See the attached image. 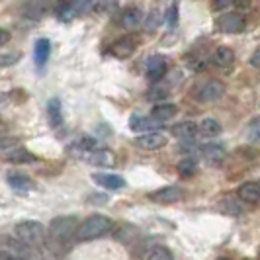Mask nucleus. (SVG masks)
Returning <instances> with one entry per match:
<instances>
[{
	"label": "nucleus",
	"mask_w": 260,
	"mask_h": 260,
	"mask_svg": "<svg viewBox=\"0 0 260 260\" xmlns=\"http://www.w3.org/2000/svg\"><path fill=\"white\" fill-rule=\"evenodd\" d=\"M78 227L80 223L75 215H59L51 219L49 227H47V237H49V245L51 250L55 252H61L63 247H69L75 239H77Z\"/></svg>",
	"instance_id": "obj_1"
},
{
	"label": "nucleus",
	"mask_w": 260,
	"mask_h": 260,
	"mask_svg": "<svg viewBox=\"0 0 260 260\" xmlns=\"http://www.w3.org/2000/svg\"><path fill=\"white\" fill-rule=\"evenodd\" d=\"M112 227H114V223H112L110 217H106V215H90L88 219H84V221L80 223L77 241H80V243L96 241V239H100V237L110 233Z\"/></svg>",
	"instance_id": "obj_2"
},
{
	"label": "nucleus",
	"mask_w": 260,
	"mask_h": 260,
	"mask_svg": "<svg viewBox=\"0 0 260 260\" xmlns=\"http://www.w3.org/2000/svg\"><path fill=\"white\" fill-rule=\"evenodd\" d=\"M12 235L16 239H20L22 243L34 245V247H41L45 243V227L39 221H20L14 225Z\"/></svg>",
	"instance_id": "obj_3"
},
{
	"label": "nucleus",
	"mask_w": 260,
	"mask_h": 260,
	"mask_svg": "<svg viewBox=\"0 0 260 260\" xmlns=\"http://www.w3.org/2000/svg\"><path fill=\"white\" fill-rule=\"evenodd\" d=\"M2 250L8 252L10 256H14L16 260H43V254L38 247L22 243L16 237H4L2 239Z\"/></svg>",
	"instance_id": "obj_4"
},
{
	"label": "nucleus",
	"mask_w": 260,
	"mask_h": 260,
	"mask_svg": "<svg viewBox=\"0 0 260 260\" xmlns=\"http://www.w3.org/2000/svg\"><path fill=\"white\" fill-rule=\"evenodd\" d=\"M225 84L217 78H209L206 80L202 86H198V90L194 92L196 100L198 102H204V104H211V102H217L225 96Z\"/></svg>",
	"instance_id": "obj_5"
},
{
	"label": "nucleus",
	"mask_w": 260,
	"mask_h": 260,
	"mask_svg": "<svg viewBox=\"0 0 260 260\" xmlns=\"http://www.w3.org/2000/svg\"><path fill=\"white\" fill-rule=\"evenodd\" d=\"M77 156L82 158L84 162H88V165H94V167H114L116 165V155L110 149H100V147L78 153Z\"/></svg>",
	"instance_id": "obj_6"
},
{
	"label": "nucleus",
	"mask_w": 260,
	"mask_h": 260,
	"mask_svg": "<svg viewBox=\"0 0 260 260\" xmlns=\"http://www.w3.org/2000/svg\"><path fill=\"white\" fill-rule=\"evenodd\" d=\"M245 27H247L245 18L237 12H227L217 18V29L223 34H241Z\"/></svg>",
	"instance_id": "obj_7"
},
{
	"label": "nucleus",
	"mask_w": 260,
	"mask_h": 260,
	"mask_svg": "<svg viewBox=\"0 0 260 260\" xmlns=\"http://www.w3.org/2000/svg\"><path fill=\"white\" fill-rule=\"evenodd\" d=\"M135 49H137V41H135V38L125 36V38L116 39V41L110 45L108 53L114 55L116 59H127V57H131V55L135 53Z\"/></svg>",
	"instance_id": "obj_8"
},
{
	"label": "nucleus",
	"mask_w": 260,
	"mask_h": 260,
	"mask_svg": "<svg viewBox=\"0 0 260 260\" xmlns=\"http://www.w3.org/2000/svg\"><path fill=\"white\" fill-rule=\"evenodd\" d=\"M167 143H169V137L160 131H147V133H141L137 137V145L141 149H147V151H158Z\"/></svg>",
	"instance_id": "obj_9"
},
{
	"label": "nucleus",
	"mask_w": 260,
	"mask_h": 260,
	"mask_svg": "<svg viewBox=\"0 0 260 260\" xmlns=\"http://www.w3.org/2000/svg\"><path fill=\"white\" fill-rule=\"evenodd\" d=\"M182 188L180 186H165V188H158L153 194H149V200H153L156 204H176L182 200Z\"/></svg>",
	"instance_id": "obj_10"
},
{
	"label": "nucleus",
	"mask_w": 260,
	"mask_h": 260,
	"mask_svg": "<svg viewBox=\"0 0 260 260\" xmlns=\"http://www.w3.org/2000/svg\"><path fill=\"white\" fill-rule=\"evenodd\" d=\"M92 180L98 184L100 188L110 190V192L123 190V188L127 186L125 178H121V176H117V174H108V172H96V174H92Z\"/></svg>",
	"instance_id": "obj_11"
},
{
	"label": "nucleus",
	"mask_w": 260,
	"mask_h": 260,
	"mask_svg": "<svg viewBox=\"0 0 260 260\" xmlns=\"http://www.w3.org/2000/svg\"><path fill=\"white\" fill-rule=\"evenodd\" d=\"M167 59L162 55H153L147 59V65H145V73L149 80H160V78L167 75Z\"/></svg>",
	"instance_id": "obj_12"
},
{
	"label": "nucleus",
	"mask_w": 260,
	"mask_h": 260,
	"mask_svg": "<svg viewBox=\"0 0 260 260\" xmlns=\"http://www.w3.org/2000/svg\"><path fill=\"white\" fill-rule=\"evenodd\" d=\"M49 6H51V0H27L24 4V8H22V12H24L27 20L38 22L49 12Z\"/></svg>",
	"instance_id": "obj_13"
},
{
	"label": "nucleus",
	"mask_w": 260,
	"mask_h": 260,
	"mask_svg": "<svg viewBox=\"0 0 260 260\" xmlns=\"http://www.w3.org/2000/svg\"><path fill=\"white\" fill-rule=\"evenodd\" d=\"M6 182L10 184L14 192H20V194H26V192H31L36 188V182L34 178H29L24 172H10L6 176Z\"/></svg>",
	"instance_id": "obj_14"
},
{
	"label": "nucleus",
	"mask_w": 260,
	"mask_h": 260,
	"mask_svg": "<svg viewBox=\"0 0 260 260\" xmlns=\"http://www.w3.org/2000/svg\"><path fill=\"white\" fill-rule=\"evenodd\" d=\"M145 16H143V10L141 8H137V6H129V8H125L121 16H119V24L121 27H125V29H135V27H139L143 24Z\"/></svg>",
	"instance_id": "obj_15"
},
{
	"label": "nucleus",
	"mask_w": 260,
	"mask_h": 260,
	"mask_svg": "<svg viewBox=\"0 0 260 260\" xmlns=\"http://www.w3.org/2000/svg\"><path fill=\"white\" fill-rule=\"evenodd\" d=\"M4 160L12 165H29V162H36L38 156L24 147H18V149H4Z\"/></svg>",
	"instance_id": "obj_16"
},
{
	"label": "nucleus",
	"mask_w": 260,
	"mask_h": 260,
	"mask_svg": "<svg viewBox=\"0 0 260 260\" xmlns=\"http://www.w3.org/2000/svg\"><path fill=\"white\" fill-rule=\"evenodd\" d=\"M202 156L206 158V162H209V165H223L225 162V158H227V151H225V147H221V145L217 143H208L204 145L202 149Z\"/></svg>",
	"instance_id": "obj_17"
},
{
	"label": "nucleus",
	"mask_w": 260,
	"mask_h": 260,
	"mask_svg": "<svg viewBox=\"0 0 260 260\" xmlns=\"http://www.w3.org/2000/svg\"><path fill=\"white\" fill-rule=\"evenodd\" d=\"M211 63H213L215 69H219V71H231L235 65L233 49H229V47H217V51L213 53V57H211Z\"/></svg>",
	"instance_id": "obj_18"
},
{
	"label": "nucleus",
	"mask_w": 260,
	"mask_h": 260,
	"mask_svg": "<svg viewBox=\"0 0 260 260\" xmlns=\"http://www.w3.org/2000/svg\"><path fill=\"white\" fill-rule=\"evenodd\" d=\"M170 133H172L176 139H180V141H192L196 135L200 133V125L194 123V121H180V123L172 125Z\"/></svg>",
	"instance_id": "obj_19"
},
{
	"label": "nucleus",
	"mask_w": 260,
	"mask_h": 260,
	"mask_svg": "<svg viewBox=\"0 0 260 260\" xmlns=\"http://www.w3.org/2000/svg\"><path fill=\"white\" fill-rule=\"evenodd\" d=\"M178 114V106L172 104V102H160V104H155L153 110H151V117H155V121H169L172 117Z\"/></svg>",
	"instance_id": "obj_20"
},
{
	"label": "nucleus",
	"mask_w": 260,
	"mask_h": 260,
	"mask_svg": "<svg viewBox=\"0 0 260 260\" xmlns=\"http://www.w3.org/2000/svg\"><path fill=\"white\" fill-rule=\"evenodd\" d=\"M239 200L245 204H258L260 202V184L258 182H245L239 188Z\"/></svg>",
	"instance_id": "obj_21"
},
{
	"label": "nucleus",
	"mask_w": 260,
	"mask_h": 260,
	"mask_svg": "<svg viewBox=\"0 0 260 260\" xmlns=\"http://www.w3.org/2000/svg\"><path fill=\"white\" fill-rule=\"evenodd\" d=\"M49 55H51V41L45 38H41L36 41V47H34V59H36V65L43 67L49 61Z\"/></svg>",
	"instance_id": "obj_22"
},
{
	"label": "nucleus",
	"mask_w": 260,
	"mask_h": 260,
	"mask_svg": "<svg viewBox=\"0 0 260 260\" xmlns=\"http://www.w3.org/2000/svg\"><path fill=\"white\" fill-rule=\"evenodd\" d=\"M45 110H47V117H49L53 127H61L63 125V104H61V100L51 98L45 106Z\"/></svg>",
	"instance_id": "obj_23"
},
{
	"label": "nucleus",
	"mask_w": 260,
	"mask_h": 260,
	"mask_svg": "<svg viewBox=\"0 0 260 260\" xmlns=\"http://www.w3.org/2000/svg\"><path fill=\"white\" fill-rule=\"evenodd\" d=\"M155 117H145V116H131L129 119V127L131 131H135V133H139V131H155L156 123H160V121H153Z\"/></svg>",
	"instance_id": "obj_24"
},
{
	"label": "nucleus",
	"mask_w": 260,
	"mask_h": 260,
	"mask_svg": "<svg viewBox=\"0 0 260 260\" xmlns=\"http://www.w3.org/2000/svg\"><path fill=\"white\" fill-rule=\"evenodd\" d=\"M223 131L221 123L217 121V119H213V117H206V119H202V123H200V135L202 137H217L219 133Z\"/></svg>",
	"instance_id": "obj_25"
},
{
	"label": "nucleus",
	"mask_w": 260,
	"mask_h": 260,
	"mask_svg": "<svg viewBox=\"0 0 260 260\" xmlns=\"http://www.w3.org/2000/svg\"><path fill=\"white\" fill-rule=\"evenodd\" d=\"M55 14H57V18L61 20V22H73L75 18L78 16V12L67 2V0H61V2H57V6H55Z\"/></svg>",
	"instance_id": "obj_26"
},
{
	"label": "nucleus",
	"mask_w": 260,
	"mask_h": 260,
	"mask_svg": "<svg viewBox=\"0 0 260 260\" xmlns=\"http://www.w3.org/2000/svg\"><path fill=\"white\" fill-rule=\"evenodd\" d=\"M178 172H180V176H186V178H190V176H194L196 172H198V162H196V158L192 156H186L184 160L178 162Z\"/></svg>",
	"instance_id": "obj_27"
},
{
	"label": "nucleus",
	"mask_w": 260,
	"mask_h": 260,
	"mask_svg": "<svg viewBox=\"0 0 260 260\" xmlns=\"http://www.w3.org/2000/svg\"><path fill=\"white\" fill-rule=\"evenodd\" d=\"M219 209H221V213L229 215V217H237V215L243 213V206L239 202H235V200H223L219 204Z\"/></svg>",
	"instance_id": "obj_28"
},
{
	"label": "nucleus",
	"mask_w": 260,
	"mask_h": 260,
	"mask_svg": "<svg viewBox=\"0 0 260 260\" xmlns=\"http://www.w3.org/2000/svg\"><path fill=\"white\" fill-rule=\"evenodd\" d=\"M147 260H174V256H172V252H170L167 247L156 245V247L151 248V252L147 254Z\"/></svg>",
	"instance_id": "obj_29"
},
{
	"label": "nucleus",
	"mask_w": 260,
	"mask_h": 260,
	"mask_svg": "<svg viewBox=\"0 0 260 260\" xmlns=\"http://www.w3.org/2000/svg\"><path fill=\"white\" fill-rule=\"evenodd\" d=\"M247 137L252 143H260V117H254L247 127Z\"/></svg>",
	"instance_id": "obj_30"
},
{
	"label": "nucleus",
	"mask_w": 260,
	"mask_h": 260,
	"mask_svg": "<svg viewBox=\"0 0 260 260\" xmlns=\"http://www.w3.org/2000/svg\"><path fill=\"white\" fill-rule=\"evenodd\" d=\"M117 4H119V0H98L94 8H96L98 12L106 14V12H114L117 8Z\"/></svg>",
	"instance_id": "obj_31"
},
{
	"label": "nucleus",
	"mask_w": 260,
	"mask_h": 260,
	"mask_svg": "<svg viewBox=\"0 0 260 260\" xmlns=\"http://www.w3.org/2000/svg\"><path fill=\"white\" fill-rule=\"evenodd\" d=\"M160 22H162V18H160V12L158 10H153L151 16L147 18V22H145V27H147V31H155L156 27L160 26Z\"/></svg>",
	"instance_id": "obj_32"
},
{
	"label": "nucleus",
	"mask_w": 260,
	"mask_h": 260,
	"mask_svg": "<svg viewBox=\"0 0 260 260\" xmlns=\"http://www.w3.org/2000/svg\"><path fill=\"white\" fill-rule=\"evenodd\" d=\"M167 26H169L170 29H174V27L178 26V2H174V4L169 8V14H167Z\"/></svg>",
	"instance_id": "obj_33"
},
{
	"label": "nucleus",
	"mask_w": 260,
	"mask_h": 260,
	"mask_svg": "<svg viewBox=\"0 0 260 260\" xmlns=\"http://www.w3.org/2000/svg\"><path fill=\"white\" fill-rule=\"evenodd\" d=\"M67 2H69V4H71L78 14L86 12V10L92 6V0H67Z\"/></svg>",
	"instance_id": "obj_34"
},
{
	"label": "nucleus",
	"mask_w": 260,
	"mask_h": 260,
	"mask_svg": "<svg viewBox=\"0 0 260 260\" xmlns=\"http://www.w3.org/2000/svg\"><path fill=\"white\" fill-rule=\"evenodd\" d=\"M20 53H2V67H10V65H14V63H18L20 61Z\"/></svg>",
	"instance_id": "obj_35"
},
{
	"label": "nucleus",
	"mask_w": 260,
	"mask_h": 260,
	"mask_svg": "<svg viewBox=\"0 0 260 260\" xmlns=\"http://www.w3.org/2000/svg\"><path fill=\"white\" fill-rule=\"evenodd\" d=\"M88 202H90V204H96V206H106V204H108V196L92 194V196H88Z\"/></svg>",
	"instance_id": "obj_36"
},
{
	"label": "nucleus",
	"mask_w": 260,
	"mask_h": 260,
	"mask_svg": "<svg viewBox=\"0 0 260 260\" xmlns=\"http://www.w3.org/2000/svg\"><path fill=\"white\" fill-rule=\"evenodd\" d=\"M233 2L235 0H213V8H215V10H225V8H229Z\"/></svg>",
	"instance_id": "obj_37"
},
{
	"label": "nucleus",
	"mask_w": 260,
	"mask_h": 260,
	"mask_svg": "<svg viewBox=\"0 0 260 260\" xmlns=\"http://www.w3.org/2000/svg\"><path fill=\"white\" fill-rule=\"evenodd\" d=\"M250 67H254V69H260V47L256 51L250 55Z\"/></svg>",
	"instance_id": "obj_38"
},
{
	"label": "nucleus",
	"mask_w": 260,
	"mask_h": 260,
	"mask_svg": "<svg viewBox=\"0 0 260 260\" xmlns=\"http://www.w3.org/2000/svg\"><path fill=\"white\" fill-rule=\"evenodd\" d=\"M165 96H167V92H155V88L147 94L149 100H158V98H165Z\"/></svg>",
	"instance_id": "obj_39"
},
{
	"label": "nucleus",
	"mask_w": 260,
	"mask_h": 260,
	"mask_svg": "<svg viewBox=\"0 0 260 260\" xmlns=\"http://www.w3.org/2000/svg\"><path fill=\"white\" fill-rule=\"evenodd\" d=\"M250 2H252V0H235V6H237L239 10H247L248 6H250Z\"/></svg>",
	"instance_id": "obj_40"
},
{
	"label": "nucleus",
	"mask_w": 260,
	"mask_h": 260,
	"mask_svg": "<svg viewBox=\"0 0 260 260\" xmlns=\"http://www.w3.org/2000/svg\"><path fill=\"white\" fill-rule=\"evenodd\" d=\"M8 39H10L8 29H4V27H2V29H0V43H2V45H6V43H8Z\"/></svg>",
	"instance_id": "obj_41"
},
{
	"label": "nucleus",
	"mask_w": 260,
	"mask_h": 260,
	"mask_svg": "<svg viewBox=\"0 0 260 260\" xmlns=\"http://www.w3.org/2000/svg\"><path fill=\"white\" fill-rule=\"evenodd\" d=\"M0 260H16V258H14V256H10L8 252H4V250H2V254H0Z\"/></svg>",
	"instance_id": "obj_42"
},
{
	"label": "nucleus",
	"mask_w": 260,
	"mask_h": 260,
	"mask_svg": "<svg viewBox=\"0 0 260 260\" xmlns=\"http://www.w3.org/2000/svg\"><path fill=\"white\" fill-rule=\"evenodd\" d=\"M217 260H229V258H217Z\"/></svg>",
	"instance_id": "obj_43"
}]
</instances>
